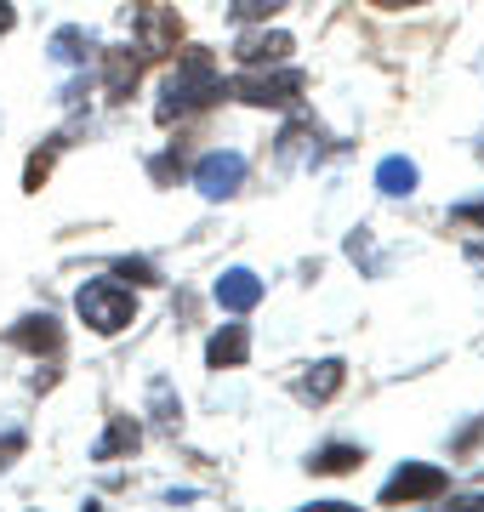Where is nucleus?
Returning a JSON list of instances; mask_svg holds the SVG:
<instances>
[{
  "instance_id": "nucleus-18",
  "label": "nucleus",
  "mask_w": 484,
  "mask_h": 512,
  "mask_svg": "<svg viewBox=\"0 0 484 512\" xmlns=\"http://www.w3.org/2000/svg\"><path fill=\"white\" fill-rule=\"evenodd\" d=\"M114 274H126L131 285H160V268H154V262H143V256H137V262H114Z\"/></svg>"
},
{
  "instance_id": "nucleus-9",
  "label": "nucleus",
  "mask_w": 484,
  "mask_h": 512,
  "mask_svg": "<svg viewBox=\"0 0 484 512\" xmlns=\"http://www.w3.org/2000/svg\"><path fill=\"white\" fill-rule=\"evenodd\" d=\"M285 52H291V35H280V29H257V35H245L240 46H234V57H240L245 69H262V63H285Z\"/></svg>"
},
{
  "instance_id": "nucleus-13",
  "label": "nucleus",
  "mask_w": 484,
  "mask_h": 512,
  "mask_svg": "<svg viewBox=\"0 0 484 512\" xmlns=\"http://www.w3.org/2000/svg\"><path fill=\"white\" fill-rule=\"evenodd\" d=\"M376 188H382V194H416V165L399 160V154L382 160L376 165Z\"/></svg>"
},
{
  "instance_id": "nucleus-21",
  "label": "nucleus",
  "mask_w": 484,
  "mask_h": 512,
  "mask_svg": "<svg viewBox=\"0 0 484 512\" xmlns=\"http://www.w3.org/2000/svg\"><path fill=\"white\" fill-rule=\"evenodd\" d=\"M12 23H18V12H12V6H6V0H0V35H6V29H12Z\"/></svg>"
},
{
  "instance_id": "nucleus-22",
  "label": "nucleus",
  "mask_w": 484,
  "mask_h": 512,
  "mask_svg": "<svg viewBox=\"0 0 484 512\" xmlns=\"http://www.w3.org/2000/svg\"><path fill=\"white\" fill-rule=\"evenodd\" d=\"M388 6H416V0H388Z\"/></svg>"
},
{
  "instance_id": "nucleus-19",
  "label": "nucleus",
  "mask_w": 484,
  "mask_h": 512,
  "mask_svg": "<svg viewBox=\"0 0 484 512\" xmlns=\"http://www.w3.org/2000/svg\"><path fill=\"white\" fill-rule=\"evenodd\" d=\"M23 444H29V439H23V427H12V433H0V467H12V461L23 456Z\"/></svg>"
},
{
  "instance_id": "nucleus-10",
  "label": "nucleus",
  "mask_w": 484,
  "mask_h": 512,
  "mask_svg": "<svg viewBox=\"0 0 484 512\" xmlns=\"http://www.w3.org/2000/svg\"><path fill=\"white\" fill-rule=\"evenodd\" d=\"M342 382H348V365H342V359H319V365H308V376L297 382V399L325 404V399H336Z\"/></svg>"
},
{
  "instance_id": "nucleus-15",
  "label": "nucleus",
  "mask_w": 484,
  "mask_h": 512,
  "mask_svg": "<svg viewBox=\"0 0 484 512\" xmlns=\"http://www.w3.org/2000/svg\"><path fill=\"white\" fill-rule=\"evenodd\" d=\"M52 57L57 63H86V57H92V35H86V29H57Z\"/></svg>"
},
{
  "instance_id": "nucleus-7",
  "label": "nucleus",
  "mask_w": 484,
  "mask_h": 512,
  "mask_svg": "<svg viewBox=\"0 0 484 512\" xmlns=\"http://www.w3.org/2000/svg\"><path fill=\"white\" fill-rule=\"evenodd\" d=\"M137 74H143V52H131V46H114V52H103V92H109L114 103H126V97H131Z\"/></svg>"
},
{
  "instance_id": "nucleus-6",
  "label": "nucleus",
  "mask_w": 484,
  "mask_h": 512,
  "mask_svg": "<svg viewBox=\"0 0 484 512\" xmlns=\"http://www.w3.org/2000/svg\"><path fill=\"white\" fill-rule=\"evenodd\" d=\"M6 342L23 353H57L63 348V325H57L52 313H29V319H18V325L6 330Z\"/></svg>"
},
{
  "instance_id": "nucleus-16",
  "label": "nucleus",
  "mask_w": 484,
  "mask_h": 512,
  "mask_svg": "<svg viewBox=\"0 0 484 512\" xmlns=\"http://www.w3.org/2000/svg\"><path fill=\"white\" fill-rule=\"evenodd\" d=\"M57 148H63V137H52V143H46V148L35 154V160H29V171H23V188H40V183H46V171H52Z\"/></svg>"
},
{
  "instance_id": "nucleus-11",
  "label": "nucleus",
  "mask_w": 484,
  "mask_h": 512,
  "mask_svg": "<svg viewBox=\"0 0 484 512\" xmlns=\"http://www.w3.org/2000/svg\"><path fill=\"white\" fill-rule=\"evenodd\" d=\"M251 359V330L245 325H223L211 336V348H205V365L211 370H228V365H245Z\"/></svg>"
},
{
  "instance_id": "nucleus-8",
  "label": "nucleus",
  "mask_w": 484,
  "mask_h": 512,
  "mask_svg": "<svg viewBox=\"0 0 484 512\" xmlns=\"http://www.w3.org/2000/svg\"><path fill=\"white\" fill-rule=\"evenodd\" d=\"M257 302H262V279L251 274V268H228V274L217 279V308L245 313V308H257Z\"/></svg>"
},
{
  "instance_id": "nucleus-3",
  "label": "nucleus",
  "mask_w": 484,
  "mask_h": 512,
  "mask_svg": "<svg viewBox=\"0 0 484 512\" xmlns=\"http://www.w3.org/2000/svg\"><path fill=\"white\" fill-rule=\"evenodd\" d=\"M439 495H450V473L445 467H428V461H405L399 473L382 484V501L388 507H399V501H439Z\"/></svg>"
},
{
  "instance_id": "nucleus-5",
  "label": "nucleus",
  "mask_w": 484,
  "mask_h": 512,
  "mask_svg": "<svg viewBox=\"0 0 484 512\" xmlns=\"http://www.w3.org/2000/svg\"><path fill=\"white\" fill-rule=\"evenodd\" d=\"M240 183H245V154H234V148H217L194 165V188L205 200H228V194H240Z\"/></svg>"
},
{
  "instance_id": "nucleus-4",
  "label": "nucleus",
  "mask_w": 484,
  "mask_h": 512,
  "mask_svg": "<svg viewBox=\"0 0 484 512\" xmlns=\"http://www.w3.org/2000/svg\"><path fill=\"white\" fill-rule=\"evenodd\" d=\"M302 86H308V80H302L297 69H280V74H240V80H234V92H240L245 103H257V109H291V103L302 97Z\"/></svg>"
},
{
  "instance_id": "nucleus-12",
  "label": "nucleus",
  "mask_w": 484,
  "mask_h": 512,
  "mask_svg": "<svg viewBox=\"0 0 484 512\" xmlns=\"http://www.w3.org/2000/svg\"><path fill=\"white\" fill-rule=\"evenodd\" d=\"M137 444H143V427H137L131 416H114V421H109V433L97 439L92 456H97V461H114V456H126V450H137Z\"/></svg>"
},
{
  "instance_id": "nucleus-2",
  "label": "nucleus",
  "mask_w": 484,
  "mask_h": 512,
  "mask_svg": "<svg viewBox=\"0 0 484 512\" xmlns=\"http://www.w3.org/2000/svg\"><path fill=\"white\" fill-rule=\"evenodd\" d=\"M75 308L97 336H114V330H126L131 319H137V296H131L120 279H86L80 296H75Z\"/></svg>"
},
{
  "instance_id": "nucleus-17",
  "label": "nucleus",
  "mask_w": 484,
  "mask_h": 512,
  "mask_svg": "<svg viewBox=\"0 0 484 512\" xmlns=\"http://www.w3.org/2000/svg\"><path fill=\"white\" fill-rule=\"evenodd\" d=\"M285 0H234V18L240 23H262V18H274Z\"/></svg>"
},
{
  "instance_id": "nucleus-1",
  "label": "nucleus",
  "mask_w": 484,
  "mask_h": 512,
  "mask_svg": "<svg viewBox=\"0 0 484 512\" xmlns=\"http://www.w3.org/2000/svg\"><path fill=\"white\" fill-rule=\"evenodd\" d=\"M223 97V80H217V57L205 52V46H188L183 57H177V69H171L166 80V97H160V126H171V120H183V114H200L211 109Z\"/></svg>"
},
{
  "instance_id": "nucleus-14",
  "label": "nucleus",
  "mask_w": 484,
  "mask_h": 512,
  "mask_svg": "<svg viewBox=\"0 0 484 512\" xmlns=\"http://www.w3.org/2000/svg\"><path fill=\"white\" fill-rule=\"evenodd\" d=\"M359 461H365V450H354V444H325V450H319L314 461H308V467H314V473H354Z\"/></svg>"
},
{
  "instance_id": "nucleus-20",
  "label": "nucleus",
  "mask_w": 484,
  "mask_h": 512,
  "mask_svg": "<svg viewBox=\"0 0 484 512\" xmlns=\"http://www.w3.org/2000/svg\"><path fill=\"white\" fill-rule=\"evenodd\" d=\"M450 507H456V512H484V495H456Z\"/></svg>"
}]
</instances>
